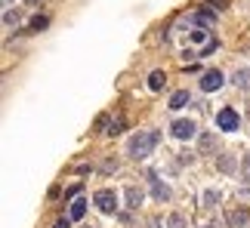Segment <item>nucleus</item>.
I'll return each mask as SVG.
<instances>
[{
	"mask_svg": "<svg viewBox=\"0 0 250 228\" xmlns=\"http://www.w3.org/2000/svg\"><path fill=\"white\" fill-rule=\"evenodd\" d=\"M155 145H158V133H139V136H133L127 142V154L133 160H142L155 151Z\"/></svg>",
	"mask_w": 250,
	"mask_h": 228,
	"instance_id": "obj_1",
	"label": "nucleus"
},
{
	"mask_svg": "<svg viewBox=\"0 0 250 228\" xmlns=\"http://www.w3.org/2000/svg\"><path fill=\"white\" fill-rule=\"evenodd\" d=\"M170 136L173 139H179V142H188V139H195L198 136V127H195V120H188V117H176L170 123Z\"/></svg>",
	"mask_w": 250,
	"mask_h": 228,
	"instance_id": "obj_2",
	"label": "nucleus"
},
{
	"mask_svg": "<svg viewBox=\"0 0 250 228\" xmlns=\"http://www.w3.org/2000/svg\"><path fill=\"white\" fill-rule=\"evenodd\" d=\"M216 127L223 133H238V127H241V114H238L235 108H223L216 114Z\"/></svg>",
	"mask_w": 250,
	"mask_h": 228,
	"instance_id": "obj_3",
	"label": "nucleus"
},
{
	"mask_svg": "<svg viewBox=\"0 0 250 228\" xmlns=\"http://www.w3.org/2000/svg\"><path fill=\"white\" fill-rule=\"evenodd\" d=\"M93 201H96V207H99L102 213H114V210H118V194H114V191H108V188L96 191V197H93Z\"/></svg>",
	"mask_w": 250,
	"mask_h": 228,
	"instance_id": "obj_4",
	"label": "nucleus"
},
{
	"mask_svg": "<svg viewBox=\"0 0 250 228\" xmlns=\"http://www.w3.org/2000/svg\"><path fill=\"white\" fill-rule=\"evenodd\" d=\"M223 71H204V74H201V90H204V93H216V90H223Z\"/></svg>",
	"mask_w": 250,
	"mask_h": 228,
	"instance_id": "obj_5",
	"label": "nucleus"
},
{
	"mask_svg": "<svg viewBox=\"0 0 250 228\" xmlns=\"http://www.w3.org/2000/svg\"><path fill=\"white\" fill-rule=\"evenodd\" d=\"M83 216H86V197L78 194V197L71 201V207H68V219H71V222H81Z\"/></svg>",
	"mask_w": 250,
	"mask_h": 228,
	"instance_id": "obj_6",
	"label": "nucleus"
},
{
	"mask_svg": "<svg viewBox=\"0 0 250 228\" xmlns=\"http://www.w3.org/2000/svg\"><path fill=\"white\" fill-rule=\"evenodd\" d=\"M247 222H250V210H247V207H235V210L229 213V225H232V228H244Z\"/></svg>",
	"mask_w": 250,
	"mask_h": 228,
	"instance_id": "obj_7",
	"label": "nucleus"
},
{
	"mask_svg": "<svg viewBox=\"0 0 250 228\" xmlns=\"http://www.w3.org/2000/svg\"><path fill=\"white\" fill-rule=\"evenodd\" d=\"M124 197H127V207H130V210H136V207L146 201V191H142V188H136V185H130L127 191H124Z\"/></svg>",
	"mask_w": 250,
	"mask_h": 228,
	"instance_id": "obj_8",
	"label": "nucleus"
},
{
	"mask_svg": "<svg viewBox=\"0 0 250 228\" xmlns=\"http://www.w3.org/2000/svg\"><path fill=\"white\" fill-rule=\"evenodd\" d=\"M151 194H155V201H167V197H170V188L161 182L155 173H151Z\"/></svg>",
	"mask_w": 250,
	"mask_h": 228,
	"instance_id": "obj_9",
	"label": "nucleus"
},
{
	"mask_svg": "<svg viewBox=\"0 0 250 228\" xmlns=\"http://www.w3.org/2000/svg\"><path fill=\"white\" fill-rule=\"evenodd\" d=\"M216 167H219V173H238V164H235V157L232 154H219V160H216Z\"/></svg>",
	"mask_w": 250,
	"mask_h": 228,
	"instance_id": "obj_10",
	"label": "nucleus"
},
{
	"mask_svg": "<svg viewBox=\"0 0 250 228\" xmlns=\"http://www.w3.org/2000/svg\"><path fill=\"white\" fill-rule=\"evenodd\" d=\"M198 139H201V142H198V151H201V154H210V151L216 148V139H213V133H201Z\"/></svg>",
	"mask_w": 250,
	"mask_h": 228,
	"instance_id": "obj_11",
	"label": "nucleus"
},
{
	"mask_svg": "<svg viewBox=\"0 0 250 228\" xmlns=\"http://www.w3.org/2000/svg\"><path fill=\"white\" fill-rule=\"evenodd\" d=\"M213 19H216V13H210V9H198V13L191 16V22H195L198 28H204V25H210V22H213Z\"/></svg>",
	"mask_w": 250,
	"mask_h": 228,
	"instance_id": "obj_12",
	"label": "nucleus"
},
{
	"mask_svg": "<svg viewBox=\"0 0 250 228\" xmlns=\"http://www.w3.org/2000/svg\"><path fill=\"white\" fill-rule=\"evenodd\" d=\"M182 105H188V90H179L170 96V111H179Z\"/></svg>",
	"mask_w": 250,
	"mask_h": 228,
	"instance_id": "obj_13",
	"label": "nucleus"
},
{
	"mask_svg": "<svg viewBox=\"0 0 250 228\" xmlns=\"http://www.w3.org/2000/svg\"><path fill=\"white\" fill-rule=\"evenodd\" d=\"M164 80H167V77H164V71H151V74H148V90H155V93H158L161 87H164Z\"/></svg>",
	"mask_w": 250,
	"mask_h": 228,
	"instance_id": "obj_14",
	"label": "nucleus"
},
{
	"mask_svg": "<svg viewBox=\"0 0 250 228\" xmlns=\"http://www.w3.org/2000/svg\"><path fill=\"white\" fill-rule=\"evenodd\" d=\"M46 25H50V16H43V13H37V16L31 19V31H43Z\"/></svg>",
	"mask_w": 250,
	"mask_h": 228,
	"instance_id": "obj_15",
	"label": "nucleus"
},
{
	"mask_svg": "<svg viewBox=\"0 0 250 228\" xmlns=\"http://www.w3.org/2000/svg\"><path fill=\"white\" fill-rule=\"evenodd\" d=\"M188 40L191 43H204L207 40V31H204V28H191V31H188Z\"/></svg>",
	"mask_w": 250,
	"mask_h": 228,
	"instance_id": "obj_16",
	"label": "nucleus"
},
{
	"mask_svg": "<svg viewBox=\"0 0 250 228\" xmlns=\"http://www.w3.org/2000/svg\"><path fill=\"white\" fill-rule=\"evenodd\" d=\"M167 225H170V228H186V216H182V213H170Z\"/></svg>",
	"mask_w": 250,
	"mask_h": 228,
	"instance_id": "obj_17",
	"label": "nucleus"
},
{
	"mask_svg": "<svg viewBox=\"0 0 250 228\" xmlns=\"http://www.w3.org/2000/svg\"><path fill=\"white\" fill-rule=\"evenodd\" d=\"M241 179L250 182V154H244V160H241Z\"/></svg>",
	"mask_w": 250,
	"mask_h": 228,
	"instance_id": "obj_18",
	"label": "nucleus"
},
{
	"mask_svg": "<svg viewBox=\"0 0 250 228\" xmlns=\"http://www.w3.org/2000/svg\"><path fill=\"white\" fill-rule=\"evenodd\" d=\"M3 22L6 25H16L19 22V9H6V13H3Z\"/></svg>",
	"mask_w": 250,
	"mask_h": 228,
	"instance_id": "obj_19",
	"label": "nucleus"
},
{
	"mask_svg": "<svg viewBox=\"0 0 250 228\" xmlns=\"http://www.w3.org/2000/svg\"><path fill=\"white\" fill-rule=\"evenodd\" d=\"M204 204H207V207H213V204H219V191H213V188H210V191L204 194Z\"/></svg>",
	"mask_w": 250,
	"mask_h": 228,
	"instance_id": "obj_20",
	"label": "nucleus"
},
{
	"mask_svg": "<svg viewBox=\"0 0 250 228\" xmlns=\"http://www.w3.org/2000/svg\"><path fill=\"white\" fill-rule=\"evenodd\" d=\"M247 80H250V74H247V71H238V74H235V87H244Z\"/></svg>",
	"mask_w": 250,
	"mask_h": 228,
	"instance_id": "obj_21",
	"label": "nucleus"
},
{
	"mask_svg": "<svg viewBox=\"0 0 250 228\" xmlns=\"http://www.w3.org/2000/svg\"><path fill=\"white\" fill-rule=\"evenodd\" d=\"M81 188H83V185H71V188H68V191H65V197H71V201H74V197H78V194H83V191H81Z\"/></svg>",
	"mask_w": 250,
	"mask_h": 228,
	"instance_id": "obj_22",
	"label": "nucleus"
},
{
	"mask_svg": "<svg viewBox=\"0 0 250 228\" xmlns=\"http://www.w3.org/2000/svg\"><path fill=\"white\" fill-rule=\"evenodd\" d=\"M124 130V120H111V127H108V133L114 136V133H121Z\"/></svg>",
	"mask_w": 250,
	"mask_h": 228,
	"instance_id": "obj_23",
	"label": "nucleus"
},
{
	"mask_svg": "<svg viewBox=\"0 0 250 228\" xmlns=\"http://www.w3.org/2000/svg\"><path fill=\"white\" fill-rule=\"evenodd\" d=\"M102 170H105V173H114V170H118V160H105Z\"/></svg>",
	"mask_w": 250,
	"mask_h": 228,
	"instance_id": "obj_24",
	"label": "nucleus"
},
{
	"mask_svg": "<svg viewBox=\"0 0 250 228\" xmlns=\"http://www.w3.org/2000/svg\"><path fill=\"white\" fill-rule=\"evenodd\" d=\"M53 228H71V219H56Z\"/></svg>",
	"mask_w": 250,
	"mask_h": 228,
	"instance_id": "obj_25",
	"label": "nucleus"
},
{
	"mask_svg": "<svg viewBox=\"0 0 250 228\" xmlns=\"http://www.w3.org/2000/svg\"><path fill=\"white\" fill-rule=\"evenodd\" d=\"M201 228H216V225H210V222H207V225H201Z\"/></svg>",
	"mask_w": 250,
	"mask_h": 228,
	"instance_id": "obj_26",
	"label": "nucleus"
},
{
	"mask_svg": "<svg viewBox=\"0 0 250 228\" xmlns=\"http://www.w3.org/2000/svg\"><path fill=\"white\" fill-rule=\"evenodd\" d=\"M86 228H90V225H86Z\"/></svg>",
	"mask_w": 250,
	"mask_h": 228,
	"instance_id": "obj_27",
	"label": "nucleus"
},
{
	"mask_svg": "<svg viewBox=\"0 0 250 228\" xmlns=\"http://www.w3.org/2000/svg\"><path fill=\"white\" fill-rule=\"evenodd\" d=\"M6 3H9V0H6Z\"/></svg>",
	"mask_w": 250,
	"mask_h": 228,
	"instance_id": "obj_28",
	"label": "nucleus"
}]
</instances>
